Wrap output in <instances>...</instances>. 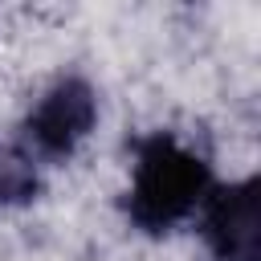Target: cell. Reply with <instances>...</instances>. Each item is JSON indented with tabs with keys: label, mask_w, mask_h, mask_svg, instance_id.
Returning <instances> with one entry per match:
<instances>
[{
	"label": "cell",
	"mask_w": 261,
	"mask_h": 261,
	"mask_svg": "<svg viewBox=\"0 0 261 261\" xmlns=\"http://www.w3.org/2000/svg\"><path fill=\"white\" fill-rule=\"evenodd\" d=\"M212 167L175 135H151L135 151L126 216L143 232H171L192 220L212 192Z\"/></svg>",
	"instance_id": "cell-1"
},
{
	"label": "cell",
	"mask_w": 261,
	"mask_h": 261,
	"mask_svg": "<svg viewBox=\"0 0 261 261\" xmlns=\"http://www.w3.org/2000/svg\"><path fill=\"white\" fill-rule=\"evenodd\" d=\"M94 122H98V98H94L90 82L61 77L33 102V110L24 118V130H20V151L37 167L41 163H61L86 143Z\"/></svg>",
	"instance_id": "cell-2"
},
{
	"label": "cell",
	"mask_w": 261,
	"mask_h": 261,
	"mask_svg": "<svg viewBox=\"0 0 261 261\" xmlns=\"http://www.w3.org/2000/svg\"><path fill=\"white\" fill-rule=\"evenodd\" d=\"M200 237L216 261H257V179L216 184L200 204Z\"/></svg>",
	"instance_id": "cell-3"
},
{
	"label": "cell",
	"mask_w": 261,
	"mask_h": 261,
	"mask_svg": "<svg viewBox=\"0 0 261 261\" xmlns=\"http://www.w3.org/2000/svg\"><path fill=\"white\" fill-rule=\"evenodd\" d=\"M41 167L20 151V143H0V208H20L37 200Z\"/></svg>",
	"instance_id": "cell-4"
}]
</instances>
